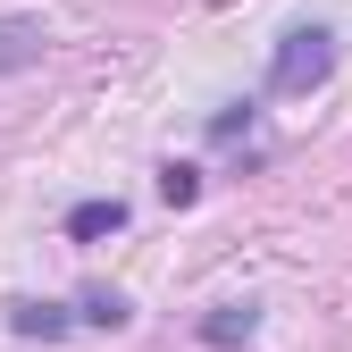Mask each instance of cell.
Wrapping results in <instances>:
<instances>
[{
  "mask_svg": "<svg viewBox=\"0 0 352 352\" xmlns=\"http://www.w3.org/2000/svg\"><path fill=\"white\" fill-rule=\"evenodd\" d=\"M243 126H252V101H227V109H218V118H210V143H235V135H243Z\"/></svg>",
  "mask_w": 352,
  "mask_h": 352,
  "instance_id": "obj_8",
  "label": "cell"
},
{
  "mask_svg": "<svg viewBox=\"0 0 352 352\" xmlns=\"http://www.w3.org/2000/svg\"><path fill=\"white\" fill-rule=\"evenodd\" d=\"M9 327H17V336H42V344H59L76 319L59 311V302H9Z\"/></svg>",
  "mask_w": 352,
  "mask_h": 352,
  "instance_id": "obj_6",
  "label": "cell"
},
{
  "mask_svg": "<svg viewBox=\"0 0 352 352\" xmlns=\"http://www.w3.org/2000/svg\"><path fill=\"white\" fill-rule=\"evenodd\" d=\"M118 227H126V201H118V193H93V201L67 210V243H101V235H118Z\"/></svg>",
  "mask_w": 352,
  "mask_h": 352,
  "instance_id": "obj_4",
  "label": "cell"
},
{
  "mask_svg": "<svg viewBox=\"0 0 352 352\" xmlns=\"http://www.w3.org/2000/svg\"><path fill=\"white\" fill-rule=\"evenodd\" d=\"M160 201H168V210H193V201H201V168L168 160V168H160Z\"/></svg>",
  "mask_w": 352,
  "mask_h": 352,
  "instance_id": "obj_7",
  "label": "cell"
},
{
  "mask_svg": "<svg viewBox=\"0 0 352 352\" xmlns=\"http://www.w3.org/2000/svg\"><path fill=\"white\" fill-rule=\"evenodd\" d=\"M252 336H260V302H218V311L193 319V344H210V352H235Z\"/></svg>",
  "mask_w": 352,
  "mask_h": 352,
  "instance_id": "obj_2",
  "label": "cell"
},
{
  "mask_svg": "<svg viewBox=\"0 0 352 352\" xmlns=\"http://www.w3.org/2000/svg\"><path fill=\"white\" fill-rule=\"evenodd\" d=\"M76 319H84V327H101V336H118L126 319H135V302H126L118 285H93V294L76 302Z\"/></svg>",
  "mask_w": 352,
  "mask_h": 352,
  "instance_id": "obj_5",
  "label": "cell"
},
{
  "mask_svg": "<svg viewBox=\"0 0 352 352\" xmlns=\"http://www.w3.org/2000/svg\"><path fill=\"white\" fill-rule=\"evenodd\" d=\"M327 76H336V25H285L277 51H269V93L302 101V93H319Z\"/></svg>",
  "mask_w": 352,
  "mask_h": 352,
  "instance_id": "obj_1",
  "label": "cell"
},
{
  "mask_svg": "<svg viewBox=\"0 0 352 352\" xmlns=\"http://www.w3.org/2000/svg\"><path fill=\"white\" fill-rule=\"evenodd\" d=\"M42 51H51L42 17H0V76H17V67H42Z\"/></svg>",
  "mask_w": 352,
  "mask_h": 352,
  "instance_id": "obj_3",
  "label": "cell"
}]
</instances>
